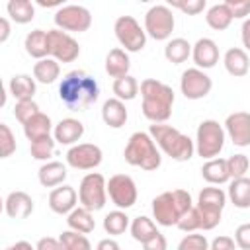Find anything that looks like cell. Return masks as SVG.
Masks as SVG:
<instances>
[{
    "label": "cell",
    "instance_id": "7402d4cb",
    "mask_svg": "<svg viewBox=\"0 0 250 250\" xmlns=\"http://www.w3.org/2000/svg\"><path fill=\"white\" fill-rule=\"evenodd\" d=\"M223 62H225V68L230 76L234 78H240V76H246L248 70H250V61H248V55L244 49L240 47H230L225 57H223Z\"/></svg>",
    "mask_w": 250,
    "mask_h": 250
},
{
    "label": "cell",
    "instance_id": "f907efd6",
    "mask_svg": "<svg viewBox=\"0 0 250 250\" xmlns=\"http://www.w3.org/2000/svg\"><path fill=\"white\" fill-rule=\"evenodd\" d=\"M35 250H62V244L59 238H53V236H45V238H39Z\"/></svg>",
    "mask_w": 250,
    "mask_h": 250
},
{
    "label": "cell",
    "instance_id": "9a60e30c",
    "mask_svg": "<svg viewBox=\"0 0 250 250\" xmlns=\"http://www.w3.org/2000/svg\"><path fill=\"white\" fill-rule=\"evenodd\" d=\"M102 158H104L102 148L92 143L74 145L66 152V164L72 166L74 170H94L96 166H100Z\"/></svg>",
    "mask_w": 250,
    "mask_h": 250
},
{
    "label": "cell",
    "instance_id": "e575fe53",
    "mask_svg": "<svg viewBox=\"0 0 250 250\" xmlns=\"http://www.w3.org/2000/svg\"><path fill=\"white\" fill-rule=\"evenodd\" d=\"M6 10L16 23H29L35 18V6L29 0H10Z\"/></svg>",
    "mask_w": 250,
    "mask_h": 250
},
{
    "label": "cell",
    "instance_id": "2e32d148",
    "mask_svg": "<svg viewBox=\"0 0 250 250\" xmlns=\"http://www.w3.org/2000/svg\"><path fill=\"white\" fill-rule=\"evenodd\" d=\"M225 131L236 146H250V113L234 111L225 119Z\"/></svg>",
    "mask_w": 250,
    "mask_h": 250
},
{
    "label": "cell",
    "instance_id": "836d02e7",
    "mask_svg": "<svg viewBox=\"0 0 250 250\" xmlns=\"http://www.w3.org/2000/svg\"><path fill=\"white\" fill-rule=\"evenodd\" d=\"M131 234H133V238L137 240V242H141V244H145L146 240H150L156 232H158V229H156V225H154V221L152 219H148V217H145V215H139V217H135L133 221H131Z\"/></svg>",
    "mask_w": 250,
    "mask_h": 250
},
{
    "label": "cell",
    "instance_id": "db71d44e",
    "mask_svg": "<svg viewBox=\"0 0 250 250\" xmlns=\"http://www.w3.org/2000/svg\"><path fill=\"white\" fill-rule=\"evenodd\" d=\"M0 43H6L8 41V37H10V21L6 20V18H2L0 20Z\"/></svg>",
    "mask_w": 250,
    "mask_h": 250
},
{
    "label": "cell",
    "instance_id": "681fc988",
    "mask_svg": "<svg viewBox=\"0 0 250 250\" xmlns=\"http://www.w3.org/2000/svg\"><path fill=\"white\" fill-rule=\"evenodd\" d=\"M143 248L145 250H168V242H166V236L158 230L150 240H146L145 244H143Z\"/></svg>",
    "mask_w": 250,
    "mask_h": 250
},
{
    "label": "cell",
    "instance_id": "8992f818",
    "mask_svg": "<svg viewBox=\"0 0 250 250\" xmlns=\"http://www.w3.org/2000/svg\"><path fill=\"white\" fill-rule=\"evenodd\" d=\"M227 205V193L221 188H203L197 195V211L201 217V230H211L221 223V213Z\"/></svg>",
    "mask_w": 250,
    "mask_h": 250
},
{
    "label": "cell",
    "instance_id": "d6986e66",
    "mask_svg": "<svg viewBox=\"0 0 250 250\" xmlns=\"http://www.w3.org/2000/svg\"><path fill=\"white\" fill-rule=\"evenodd\" d=\"M82 135H84V125L74 117L61 119L53 129V137L59 145H72L74 146V143H78L82 139Z\"/></svg>",
    "mask_w": 250,
    "mask_h": 250
},
{
    "label": "cell",
    "instance_id": "8d00e7d4",
    "mask_svg": "<svg viewBox=\"0 0 250 250\" xmlns=\"http://www.w3.org/2000/svg\"><path fill=\"white\" fill-rule=\"evenodd\" d=\"M131 227L129 223V217L125 211L117 209V211H111L104 217V230L111 236H117V234H123L127 229Z\"/></svg>",
    "mask_w": 250,
    "mask_h": 250
},
{
    "label": "cell",
    "instance_id": "7dc6e473",
    "mask_svg": "<svg viewBox=\"0 0 250 250\" xmlns=\"http://www.w3.org/2000/svg\"><path fill=\"white\" fill-rule=\"evenodd\" d=\"M234 242H236L238 248L250 250V223H244V225L236 227V230H234Z\"/></svg>",
    "mask_w": 250,
    "mask_h": 250
},
{
    "label": "cell",
    "instance_id": "277c9868",
    "mask_svg": "<svg viewBox=\"0 0 250 250\" xmlns=\"http://www.w3.org/2000/svg\"><path fill=\"white\" fill-rule=\"evenodd\" d=\"M193 207L191 195L186 189L162 191L152 199V215L160 227H178L180 219Z\"/></svg>",
    "mask_w": 250,
    "mask_h": 250
},
{
    "label": "cell",
    "instance_id": "4316f807",
    "mask_svg": "<svg viewBox=\"0 0 250 250\" xmlns=\"http://www.w3.org/2000/svg\"><path fill=\"white\" fill-rule=\"evenodd\" d=\"M10 94L16 98V102H29L35 96V78L29 74H14L8 84Z\"/></svg>",
    "mask_w": 250,
    "mask_h": 250
},
{
    "label": "cell",
    "instance_id": "f35d334b",
    "mask_svg": "<svg viewBox=\"0 0 250 250\" xmlns=\"http://www.w3.org/2000/svg\"><path fill=\"white\" fill-rule=\"evenodd\" d=\"M55 137H43V139H37V141H33L31 145H29V152H31V156L35 158V160H47V158H51V154H53V150H55Z\"/></svg>",
    "mask_w": 250,
    "mask_h": 250
},
{
    "label": "cell",
    "instance_id": "ffe728a7",
    "mask_svg": "<svg viewBox=\"0 0 250 250\" xmlns=\"http://www.w3.org/2000/svg\"><path fill=\"white\" fill-rule=\"evenodd\" d=\"M4 209L10 219H27L33 213V199L25 191H10Z\"/></svg>",
    "mask_w": 250,
    "mask_h": 250
},
{
    "label": "cell",
    "instance_id": "74e56055",
    "mask_svg": "<svg viewBox=\"0 0 250 250\" xmlns=\"http://www.w3.org/2000/svg\"><path fill=\"white\" fill-rule=\"evenodd\" d=\"M59 240L62 244V250H92V244L86 238V234L76 232V230H70V229L64 230L59 236Z\"/></svg>",
    "mask_w": 250,
    "mask_h": 250
},
{
    "label": "cell",
    "instance_id": "7c38bea8",
    "mask_svg": "<svg viewBox=\"0 0 250 250\" xmlns=\"http://www.w3.org/2000/svg\"><path fill=\"white\" fill-rule=\"evenodd\" d=\"M49 55L59 62H74L80 55V45L62 29H49Z\"/></svg>",
    "mask_w": 250,
    "mask_h": 250
},
{
    "label": "cell",
    "instance_id": "7a4b0ae2",
    "mask_svg": "<svg viewBox=\"0 0 250 250\" xmlns=\"http://www.w3.org/2000/svg\"><path fill=\"white\" fill-rule=\"evenodd\" d=\"M141 96H143V115L152 123H166L172 115L174 105V90L156 80V78H145L141 82Z\"/></svg>",
    "mask_w": 250,
    "mask_h": 250
},
{
    "label": "cell",
    "instance_id": "603a6c76",
    "mask_svg": "<svg viewBox=\"0 0 250 250\" xmlns=\"http://www.w3.org/2000/svg\"><path fill=\"white\" fill-rule=\"evenodd\" d=\"M201 176L211 186L227 184L230 180V174H229V168H227V160L225 158H211V160H207L201 166Z\"/></svg>",
    "mask_w": 250,
    "mask_h": 250
},
{
    "label": "cell",
    "instance_id": "d590c367",
    "mask_svg": "<svg viewBox=\"0 0 250 250\" xmlns=\"http://www.w3.org/2000/svg\"><path fill=\"white\" fill-rule=\"evenodd\" d=\"M139 82H137V78L135 76H131V74H127V76H123V78H117V80H113V94H115V98L117 100H121V102H127V100H135L137 98V94H139Z\"/></svg>",
    "mask_w": 250,
    "mask_h": 250
},
{
    "label": "cell",
    "instance_id": "7bdbcfd3",
    "mask_svg": "<svg viewBox=\"0 0 250 250\" xmlns=\"http://www.w3.org/2000/svg\"><path fill=\"white\" fill-rule=\"evenodd\" d=\"M37 113H39V105L33 100H29V102H16V105H14V117L21 125H25Z\"/></svg>",
    "mask_w": 250,
    "mask_h": 250
},
{
    "label": "cell",
    "instance_id": "cb8c5ba5",
    "mask_svg": "<svg viewBox=\"0 0 250 250\" xmlns=\"http://www.w3.org/2000/svg\"><path fill=\"white\" fill-rule=\"evenodd\" d=\"M37 176H39V184L43 188H57V186H62V182L66 180V166L62 162L51 160L39 168Z\"/></svg>",
    "mask_w": 250,
    "mask_h": 250
},
{
    "label": "cell",
    "instance_id": "8fae6325",
    "mask_svg": "<svg viewBox=\"0 0 250 250\" xmlns=\"http://www.w3.org/2000/svg\"><path fill=\"white\" fill-rule=\"evenodd\" d=\"M55 25L62 31H76L82 33L92 25V14L88 8L78 4L61 6L55 12Z\"/></svg>",
    "mask_w": 250,
    "mask_h": 250
},
{
    "label": "cell",
    "instance_id": "bcb514c9",
    "mask_svg": "<svg viewBox=\"0 0 250 250\" xmlns=\"http://www.w3.org/2000/svg\"><path fill=\"white\" fill-rule=\"evenodd\" d=\"M234 20H242L250 14V0H227L225 2Z\"/></svg>",
    "mask_w": 250,
    "mask_h": 250
},
{
    "label": "cell",
    "instance_id": "f1b7e54d",
    "mask_svg": "<svg viewBox=\"0 0 250 250\" xmlns=\"http://www.w3.org/2000/svg\"><path fill=\"white\" fill-rule=\"evenodd\" d=\"M66 225H68L70 230H76V232H82V234H88L96 229V221L92 217V211H88L84 207L72 209L66 217Z\"/></svg>",
    "mask_w": 250,
    "mask_h": 250
},
{
    "label": "cell",
    "instance_id": "30bf717a",
    "mask_svg": "<svg viewBox=\"0 0 250 250\" xmlns=\"http://www.w3.org/2000/svg\"><path fill=\"white\" fill-rule=\"evenodd\" d=\"M174 25H176V20L170 6L156 4L148 8V12L145 14V31L156 41H166L172 35Z\"/></svg>",
    "mask_w": 250,
    "mask_h": 250
},
{
    "label": "cell",
    "instance_id": "e0dca14e",
    "mask_svg": "<svg viewBox=\"0 0 250 250\" xmlns=\"http://www.w3.org/2000/svg\"><path fill=\"white\" fill-rule=\"evenodd\" d=\"M191 57H193V62L197 64V68H201V70L213 68L219 62V47L213 39L201 37L191 47Z\"/></svg>",
    "mask_w": 250,
    "mask_h": 250
},
{
    "label": "cell",
    "instance_id": "83f0119b",
    "mask_svg": "<svg viewBox=\"0 0 250 250\" xmlns=\"http://www.w3.org/2000/svg\"><path fill=\"white\" fill-rule=\"evenodd\" d=\"M53 129H55V127H53L51 117H49L47 113H43V111H39L37 115H33V117L23 125V133H25V137L29 139V143H33V141H37V139H43V137H49Z\"/></svg>",
    "mask_w": 250,
    "mask_h": 250
},
{
    "label": "cell",
    "instance_id": "d6a6232c",
    "mask_svg": "<svg viewBox=\"0 0 250 250\" xmlns=\"http://www.w3.org/2000/svg\"><path fill=\"white\" fill-rule=\"evenodd\" d=\"M191 47H193V45H189L188 39H184V37L170 39V41L166 43V47H164V57H166V61L172 62V64L186 62L188 57L191 55Z\"/></svg>",
    "mask_w": 250,
    "mask_h": 250
},
{
    "label": "cell",
    "instance_id": "60d3db41",
    "mask_svg": "<svg viewBox=\"0 0 250 250\" xmlns=\"http://www.w3.org/2000/svg\"><path fill=\"white\" fill-rule=\"evenodd\" d=\"M16 152V137L6 123H0V158H8Z\"/></svg>",
    "mask_w": 250,
    "mask_h": 250
},
{
    "label": "cell",
    "instance_id": "3957f363",
    "mask_svg": "<svg viewBox=\"0 0 250 250\" xmlns=\"http://www.w3.org/2000/svg\"><path fill=\"white\" fill-rule=\"evenodd\" d=\"M150 137L154 139L156 146L166 154L170 156L172 160H178V162H186L193 156L195 152V143L184 135L182 131H178L176 127L172 125H166V123H152L150 129H148Z\"/></svg>",
    "mask_w": 250,
    "mask_h": 250
},
{
    "label": "cell",
    "instance_id": "816d5d0a",
    "mask_svg": "<svg viewBox=\"0 0 250 250\" xmlns=\"http://www.w3.org/2000/svg\"><path fill=\"white\" fill-rule=\"evenodd\" d=\"M240 35H242V45L250 51V18H246V20H244L242 29H240Z\"/></svg>",
    "mask_w": 250,
    "mask_h": 250
},
{
    "label": "cell",
    "instance_id": "1f68e13d",
    "mask_svg": "<svg viewBox=\"0 0 250 250\" xmlns=\"http://www.w3.org/2000/svg\"><path fill=\"white\" fill-rule=\"evenodd\" d=\"M61 74V66L59 61H55L53 57L41 59L33 64V78L41 84H53Z\"/></svg>",
    "mask_w": 250,
    "mask_h": 250
},
{
    "label": "cell",
    "instance_id": "11a10c76",
    "mask_svg": "<svg viewBox=\"0 0 250 250\" xmlns=\"http://www.w3.org/2000/svg\"><path fill=\"white\" fill-rule=\"evenodd\" d=\"M6 250H35L29 242H25V240H20V242H16V244H12V246H8Z\"/></svg>",
    "mask_w": 250,
    "mask_h": 250
},
{
    "label": "cell",
    "instance_id": "4fadbf2b",
    "mask_svg": "<svg viewBox=\"0 0 250 250\" xmlns=\"http://www.w3.org/2000/svg\"><path fill=\"white\" fill-rule=\"evenodd\" d=\"M107 195L119 209H129L137 203L139 191L135 180L127 174H115L107 180Z\"/></svg>",
    "mask_w": 250,
    "mask_h": 250
},
{
    "label": "cell",
    "instance_id": "d4e9b609",
    "mask_svg": "<svg viewBox=\"0 0 250 250\" xmlns=\"http://www.w3.org/2000/svg\"><path fill=\"white\" fill-rule=\"evenodd\" d=\"M129 66H131V61H129V55L127 51L115 47L107 53L105 57V72L111 76V78H123L129 74Z\"/></svg>",
    "mask_w": 250,
    "mask_h": 250
},
{
    "label": "cell",
    "instance_id": "5bb4252c",
    "mask_svg": "<svg viewBox=\"0 0 250 250\" xmlns=\"http://www.w3.org/2000/svg\"><path fill=\"white\" fill-rule=\"evenodd\" d=\"M213 88V80L207 72L201 68H188L182 72L180 78V90L188 100H201L205 98Z\"/></svg>",
    "mask_w": 250,
    "mask_h": 250
},
{
    "label": "cell",
    "instance_id": "ee69618b",
    "mask_svg": "<svg viewBox=\"0 0 250 250\" xmlns=\"http://www.w3.org/2000/svg\"><path fill=\"white\" fill-rule=\"evenodd\" d=\"M178 229L184 230V232H195V230H201V217H199V211L197 207L193 205L178 223Z\"/></svg>",
    "mask_w": 250,
    "mask_h": 250
},
{
    "label": "cell",
    "instance_id": "44dd1931",
    "mask_svg": "<svg viewBox=\"0 0 250 250\" xmlns=\"http://www.w3.org/2000/svg\"><path fill=\"white\" fill-rule=\"evenodd\" d=\"M102 119L111 129H121L127 123V107L121 100L109 98L102 105Z\"/></svg>",
    "mask_w": 250,
    "mask_h": 250
},
{
    "label": "cell",
    "instance_id": "b9f144b4",
    "mask_svg": "<svg viewBox=\"0 0 250 250\" xmlns=\"http://www.w3.org/2000/svg\"><path fill=\"white\" fill-rule=\"evenodd\" d=\"M176 250H209V240L205 234H195V232H188Z\"/></svg>",
    "mask_w": 250,
    "mask_h": 250
},
{
    "label": "cell",
    "instance_id": "f6af8a7d",
    "mask_svg": "<svg viewBox=\"0 0 250 250\" xmlns=\"http://www.w3.org/2000/svg\"><path fill=\"white\" fill-rule=\"evenodd\" d=\"M170 6L182 10V12L188 14V16H195V14H199V12L205 10L207 2H205V0H184V2H172V0H170Z\"/></svg>",
    "mask_w": 250,
    "mask_h": 250
},
{
    "label": "cell",
    "instance_id": "ac0fdd59",
    "mask_svg": "<svg viewBox=\"0 0 250 250\" xmlns=\"http://www.w3.org/2000/svg\"><path fill=\"white\" fill-rule=\"evenodd\" d=\"M78 193L72 186H59L49 193V207L53 213L68 215L72 209H76Z\"/></svg>",
    "mask_w": 250,
    "mask_h": 250
},
{
    "label": "cell",
    "instance_id": "9c48e42d",
    "mask_svg": "<svg viewBox=\"0 0 250 250\" xmlns=\"http://www.w3.org/2000/svg\"><path fill=\"white\" fill-rule=\"evenodd\" d=\"M113 31L123 51L127 53H139L146 45V31L141 27V23L133 16H119L115 20Z\"/></svg>",
    "mask_w": 250,
    "mask_h": 250
},
{
    "label": "cell",
    "instance_id": "c3c4849f",
    "mask_svg": "<svg viewBox=\"0 0 250 250\" xmlns=\"http://www.w3.org/2000/svg\"><path fill=\"white\" fill-rule=\"evenodd\" d=\"M236 248V242H234V238H230V236H217V238H213V242L209 244V250H234Z\"/></svg>",
    "mask_w": 250,
    "mask_h": 250
},
{
    "label": "cell",
    "instance_id": "f5cc1de1",
    "mask_svg": "<svg viewBox=\"0 0 250 250\" xmlns=\"http://www.w3.org/2000/svg\"><path fill=\"white\" fill-rule=\"evenodd\" d=\"M96 250H121L119 244L113 240V238H102L96 246Z\"/></svg>",
    "mask_w": 250,
    "mask_h": 250
},
{
    "label": "cell",
    "instance_id": "6da1fadb",
    "mask_svg": "<svg viewBox=\"0 0 250 250\" xmlns=\"http://www.w3.org/2000/svg\"><path fill=\"white\" fill-rule=\"evenodd\" d=\"M100 96L98 82L84 70H70L59 84V98L70 111H80L92 105Z\"/></svg>",
    "mask_w": 250,
    "mask_h": 250
},
{
    "label": "cell",
    "instance_id": "f546056e",
    "mask_svg": "<svg viewBox=\"0 0 250 250\" xmlns=\"http://www.w3.org/2000/svg\"><path fill=\"white\" fill-rule=\"evenodd\" d=\"M229 199L238 209L250 207V178H236L229 186Z\"/></svg>",
    "mask_w": 250,
    "mask_h": 250
},
{
    "label": "cell",
    "instance_id": "5b68a950",
    "mask_svg": "<svg viewBox=\"0 0 250 250\" xmlns=\"http://www.w3.org/2000/svg\"><path fill=\"white\" fill-rule=\"evenodd\" d=\"M123 156L127 164L143 168L146 172L160 168V162H162V156H160V150L154 139L150 137V133H145V131H137L129 137Z\"/></svg>",
    "mask_w": 250,
    "mask_h": 250
},
{
    "label": "cell",
    "instance_id": "484cf974",
    "mask_svg": "<svg viewBox=\"0 0 250 250\" xmlns=\"http://www.w3.org/2000/svg\"><path fill=\"white\" fill-rule=\"evenodd\" d=\"M23 47H25V53L37 61L41 59H47L49 57V39H47V31L43 29H33L25 35V41H23Z\"/></svg>",
    "mask_w": 250,
    "mask_h": 250
},
{
    "label": "cell",
    "instance_id": "52a82bcc",
    "mask_svg": "<svg viewBox=\"0 0 250 250\" xmlns=\"http://www.w3.org/2000/svg\"><path fill=\"white\" fill-rule=\"evenodd\" d=\"M223 146H225V129H223V125L215 119H203L197 125V135H195L197 154L205 160H211V158L219 156Z\"/></svg>",
    "mask_w": 250,
    "mask_h": 250
},
{
    "label": "cell",
    "instance_id": "ba28073f",
    "mask_svg": "<svg viewBox=\"0 0 250 250\" xmlns=\"http://www.w3.org/2000/svg\"><path fill=\"white\" fill-rule=\"evenodd\" d=\"M78 201L88 211L104 209L107 201V182L100 172H90L82 178L78 188Z\"/></svg>",
    "mask_w": 250,
    "mask_h": 250
},
{
    "label": "cell",
    "instance_id": "ab89813d",
    "mask_svg": "<svg viewBox=\"0 0 250 250\" xmlns=\"http://www.w3.org/2000/svg\"><path fill=\"white\" fill-rule=\"evenodd\" d=\"M227 168H229V174L232 180L236 178H244L248 168H250V160L246 154H232L227 158Z\"/></svg>",
    "mask_w": 250,
    "mask_h": 250
},
{
    "label": "cell",
    "instance_id": "4dcf8cb0",
    "mask_svg": "<svg viewBox=\"0 0 250 250\" xmlns=\"http://www.w3.org/2000/svg\"><path fill=\"white\" fill-rule=\"evenodd\" d=\"M232 20H234V18H232V14H230V10H229V6H227L225 2H223V4H213V6L207 10V14H205L207 25H209L211 29H215V31L227 29Z\"/></svg>",
    "mask_w": 250,
    "mask_h": 250
}]
</instances>
